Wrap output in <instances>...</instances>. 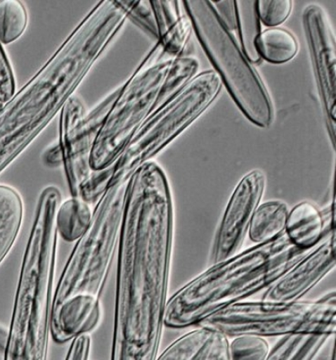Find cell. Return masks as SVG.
<instances>
[{
    "mask_svg": "<svg viewBox=\"0 0 336 360\" xmlns=\"http://www.w3.org/2000/svg\"><path fill=\"white\" fill-rule=\"evenodd\" d=\"M58 188L39 194L20 267L4 360H48L55 295Z\"/></svg>",
    "mask_w": 336,
    "mask_h": 360,
    "instance_id": "cell-1",
    "label": "cell"
},
{
    "mask_svg": "<svg viewBox=\"0 0 336 360\" xmlns=\"http://www.w3.org/2000/svg\"><path fill=\"white\" fill-rule=\"evenodd\" d=\"M310 250L297 248L283 235L211 265L169 298L164 326H198L222 308L266 291Z\"/></svg>",
    "mask_w": 336,
    "mask_h": 360,
    "instance_id": "cell-2",
    "label": "cell"
},
{
    "mask_svg": "<svg viewBox=\"0 0 336 360\" xmlns=\"http://www.w3.org/2000/svg\"><path fill=\"white\" fill-rule=\"evenodd\" d=\"M129 182L110 184L97 202L56 287L53 311H102L100 296L118 245Z\"/></svg>",
    "mask_w": 336,
    "mask_h": 360,
    "instance_id": "cell-3",
    "label": "cell"
},
{
    "mask_svg": "<svg viewBox=\"0 0 336 360\" xmlns=\"http://www.w3.org/2000/svg\"><path fill=\"white\" fill-rule=\"evenodd\" d=\"M182 3L201 47L243 115L258 127H270L275 116L271 97L239 41L221 22L211 1Z\"/></svg>",
    "mask_w": 336,
    "mask_h": 360,
    "instance_id": "cell-4",
    "label": "cell"
},
{
    "mask_svg": "<svg viewBox=\"0 0 336 360\" xmlns=\"http://www.w3.org/2000/svg\"><path fill=\"white\" fill-rule=\"evenodd\" d=\"M226 338L325 335L336 332L335 291L318 300L242 301L212 314L198 323Z\"/></svg>",
    "mask_w": 336,
    "mask_h": 360,
    "instance_id": "cell-5",
    "label": "cell"
},
{
    "mask_svg": "<svg viewBox=\"0 0 336 360\" xmlns=\"http://www.w3.org/2000/svg\"><path fill=\"white\" fill-rule=\"evenodd\" d=\"M157 42L120 87L91 155L95 171L112 167L151 115L173 58H164Z\"/></svg>",
    "mask_w": 336,
    "mask_h": 360,
    "instance_id": "cell-6",
    "label": "cell"
},
{
    "mask_svg": "<svg viewBox=\"0 0 336 360\" xmlns=\"http://www.w3.org/2000/svg\"><path fill=\"white\" fill-rule=\"evenodd\" d=\"M221 86L220 77L214 70L202 72L168 105L150 116L119 156L110 184L130 181L139 167L153 161L209 109L219 96Z\"/></svg>",
    "mask_w": 336,
    "mask_h": 360,
    "instance_id": "cell-7",
    "label": "cell"
},
{
    "mask_svg": "<svg viewBox=\"0 0 336 360\" xmlns=\"http://www.w3.org/2000/svg\"><path fill=\"white\" fill-rule=\"evenodd\" d=\"M120 87L89 112L76 96H72L60 111L58 142L63 153L67 183L73 198H77L81 184L93 172L92 148Z\"/></svg>",
    "mask_w": 336,
    "mask_h": 360,
    "instance_id": "cell-8",
    "label": "cell"
},
{
    "mask_svg": "<svg viewBox=\"0 0 336 360\" xmlns=\"http://www.w3.org/2000/svg\"><path fill=\"white\" fill-rule=\"evenodd\" d=\"M266 184V174L260 169H252L238 183L216 231L210 253L211 265L240 253L253 215L261 203Z\"/></svg>",
    "mask_w": 336,
    "mask_h": 360,
    "instance_id": "cell-9",
    "label": "cell"
},
{
    "mask_svg": "<svg viewBox=\"0 0 336 360\" xmlns=\"http://www.w3.org/2000/svg\"><path fill=\"white\" fill-rule=\"evenodd\" d=\"M303 23L316 75L320 95L330 121V137L335 146L336 43L328 15L316 4L304 10Z\"/></svg>",
    "mask_w": 336,
    "mask_h": 360,
    "instance_id": "cell-10",
    "label": "cell"
},
{
    "mask_svg": "<svg viewBox=\"0 0 336 360\" xmlns=\"http://www.w3.org/2000/svg\"><path fill=\"white\" fill-rule=\"evenodd\" d=\"M335 228H330L321 243L264 292L262 300L276 302L302 300L335 269Z\"/></svg>",
    "mask_w": 336,
    "mask_h": 360,
    "instance_id": "cell-11",
    "label": "cell"
},
{
    "mask_svg": "<svg viewBox=\"0 0 336 360\" xmlns=\"http://www.w3.org/2000/svg\"><path fill=\"white\" fill-rule=\"evenodd\" d=\"M332 210L323 212L316 204L309 200L297 204L289 210L284 235L299 249H314L321 243L327 231L335 227Z\"/></svg>",
    "mask_w": 336,
    "mask_h": 360,
    "instance_id": "cell-12",
    "label": "cell"
},
{
    "mask_svg": "<svg viewBox=\"0 0 336 360\" xmlns=\"http://www.w3.org/2000/svg\"><path fill=\"white\" fill-rule=\"evenodd\" d=\"M229 338L198 327L176 339L156 360H231Z\"/></svg>",
    "mask_w": 336,
    "mask_h": 360,
    "instance_id": "cell-13",
    "label": "cell"
},
{
    "mask_svg": "<svg viewBox=\"0 0 336 360\" xmlns=\"http://www.w3.org/2000/svg\"><path fill=\"white\" fill-rule=\"evenodd\" d=\"M24 205L15 188L0 185V264L11 251L22 228Z\"/></svg>",
    "mask_w": 336,
    "mask_h": 360,
    "instance_id": "cell-14",
    "label": "cell"
},
{
    "mask_svg": "<svg viewBox=\"0 0 336 360\" xmlns=\"http://www.w3.org/2000/svg\"><path fill=\"white\" fill-rule=\"evenodd\" d=\"M289 208L282 200L261 203L253 215L249 238L255 245L275 240L285 233Z\"/></svg>",
    "mask_w": 336,
    "mask_h": 360,
    "instance_id": "cell-15",
    "label": "cell"
},
{
    "mask_svg": "<svg viewBox=\"0 0 336 360\" xmlns=\"http://www.w3.org/2000/svg\"><path fill=\"white\" fill-rule=\"evenodd\" d=\"M254 49L258 56L272 64H284L292 60L299 51L294 34L281 27H270L257 34Z\"/></svg>",
    "mask_w": 336,
    "mask_h": 360,
    "instance_id": "cell-16",
    "label": "cell"
},
{
    "mask_svg": "<svg viewBox=\"0 0 336 360\" xmlns=\"http://www.w3.org/2000/svg\"><path fill=\"white\" fill-rule=\"evenodd\" d=\"M92 215L90 205L79 198L61 202L56 215L58 236L68 243L79 240L89 227Z\"/></svg>",
    "mask_w": 336,
    "mask_h": 360,
    "instance_id": "cell-17",
    "label": "cell"
},
{
    "mask_svg": "<svg viewBox=\"0 0 336 360\" xmlns=\"http://www.w3.org/2000/svg\"><path fill=\"white\" fill-rule=\"evenodd\" d=\"M199 67L198 60L191 56L182 55L173 58L158 98L149 117L156 114L174 100L198 75Z\"/></svg>",
    "mask_w": 336,
    "mask_h": 360,
    "instance_id": "cell-18",
    "label": "cell"
},
{
    "mask_svg": "<svg viewBox=\"0 0 336 360\" xmlns=\"http://www.w3.org/2000/svg\"><path fill=\"white\" fill-rule=\"evenodd\" d=\"M28 13L18 0L0 1V43L8 44L20 38L27 28Z\"/></svg>",
    "mask_w": 336,
    "mask_h": 360,
    "instance_id": "cell-19",
    "label": "cell"
},
{
    "mask_svg": "<svg viewBox=\"0 0 336 360\" xmlns=\"http://www.w3.org/2000/svg\"><path fill=\"white\" fill-rule=\"evenodd\" d=\"M193 25L187 13L181 15L172 28L159 39L164 53L172 58L182 56L189 42Z\"/></svg>",
    "mask_w": 336,
    "mask_h": 360,
    "instance_id": "cell-20",
    "label": "cell"
},
{
    "mask_svg": "<svg viewBox=\"0 0 336 360\" xmlns=\"http://www.w3.org/2000/svg\"><path fill=\"white\" fill-rule=\"evenodd\" d=\"M266 338L244 335L229 342L231 360H266L271 352Z\"/></svg>",
    "mask_w": 336,
    "mask_h": 360,
    "instance_id": "cell-21",
    "label": "cell"
},
{
    "mask_svg": "<svg viewBox=\"0 0 336 360\" xmlns=\"http://www.w3.org/2000/svg\"><path fill=\"white\" fill-rule=\"evenodd\" d=\"M293 8L292 0H258L255 3L259 22L270 27H278L290 16Z\"/></svg>",
    "mask_w": 336,
    "mask_h": 360,
    "instance_id": "cell-22",
    "label": "cell"
},
{
    "mask_svg": "<svg viewBox=\"0 0 336 360\" xmlns=\"http://www.w3.org/2000/svg\"><path fill=\"white\" fill-rule=\"evenodd\" d=\"M113 167L115 165L100 171L93 169L90 176L81 184L77 198L89 205L99 202L111 182Z\"/></svg>",
    "mask_w": 336,
    "mask_h": 360,
    "instance_id": "cell-23",
    "label": "cell"
},
{
    "mask_svg": "<svg viewBox=\"0 0 336 360\" xmlns=\"http://www.w3.org/2000/svg\"><path fill=\"white\" fill-rule=\"evenodd\" d=\"M128 19L158 40L157 25L151 2L148 0H131Z\"/></svg>",
    "mask_w": 336,
    "mask_h": 360,
    "instance_id": "cell-24",
    "label": "cell"
},
{
    "mask_svg": "<svg viewBox=\"0 0 336 360\" xmlns=\"http://www.w3.org/2000/svg\"><path fill=\"white\" fill-rule=\"evenodd\" d=\"M151 5L156 18L158 40L172 28L182 13H180V1H167V0H152ZM157 40V41H158Z\"/></svg>",
    "mask_w": 336,
    "mask_h": 360,
    "instance_id": "cell-25",
    "label": "cell"
},
{
    "mask_svg": "<svg viewBox=\"0 0 336 360\" xmlns=\"http://www.w3.org/2000/svg\"><path fill=\"white\" fill-rule=\"evenodd\" d=\"M15 94V82L11 63L0 43V102L6 103Z\"/></svg>",
    "mask_w": 336,
    "mask_h": 360,
    "instance_id": "cell-26",
    "label": "cell"
},
{
    "mask_svg": "<svg viewBox=\"0 0 336 360\" xmlns=\"http://www.w3.org/2000/svg\"><path fill=\"white\" fill-rule=\"evenodd\" d=\"M219 18L226 28L239 41V14L236 1L220 0L211 1Z\"/></svg>",
    "mask_w": 336,
    "mask_h": 360,
    "instance_id": "cell-27",
    "label": "cell"
},
{
    "mask_svg": "<svg viewBox=\"0 0 336 360\" xmlns=\"http://www.w3.org/2000/svg\"><path fill=\"white\" fill-rule=\"evenodd\" d=\"M91 351V338L84 334L72 340L65 360H89Z\"/></svg>",
    "mask_w": 336,
    "mask_h": 360,
    "instance_id": "cell-28",
    "label": "cell"
},
{
    "mask_svg": "<svg viewBox=\"0 0 336 360\" xmlns=\"http://www.w3.org/2000/svg\"><path fill=\"white\" fill-rule=\"evenodd\" d=\"M42 158L44 163L48 167L56 168L63 166V153H62L59 142L54 143L46 148Z\"/></svg>",
    "mask_w": 336,
    "mask_h": 360,
    "instance_id": "cell-29",
    "label": "cell"
},
{
    "mask_svg": "<svg viewBox=\"0 0 336 360\" xmlns=\"http://www.w3.org/2000/svg\"><path fill=\"white\" fill-rule=\"evenodd\" d=\"M9 329L0 323V354H3L6 349L8 339Z\"/></svg>",
    "mask_w": 336,
    "mask_h": 360,
    "instance_id": "cell-30",
    "label": "cell"
},
{
    "mask_svg": "<svg viewBox=\"0 0 336 360\" xmlns=\"http://www.w3.org/2000/svg\"><path fill=\"white\" fill-rule=\"evenodd\" d=\"M330 360H336L335 349V347H334V349H333V353H332V359H330Z\"/></svg>",
    "mask_w": 336,
    "mask_h": 360,
    "instance_id": "cell-31",
    "label": "cell"
},
{
    "mask_svg": "<svg viewBox=\"0 0 336 360\" xmlns=\"http://www.w3.org/2000/svg\"><path fill=\"white\" fill-rule=\"evenodd\" d=\"M3 103L0 102V108H1L3 106Z\"/></svg>",
    "mask_w": 336,
    "mask_h": 360,
    "instance_id": "cell-32",
    "label": "cell"
}]
</instances>
